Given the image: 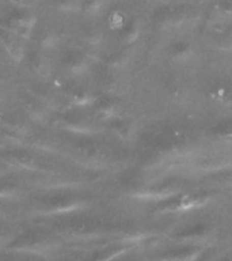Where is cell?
<instances>
[{
  "mask_svg": "<svg viewBox=\"0 0 232 261\" xmlns=\"http://www.w3.org/2000/svg\"><path fill=\"white\" fill-rule=\"evenodd\" d=\"M202 254V248L198 245H183L179 248L164 250L159 254V260L162 261H195Z\"/></svg>",
  "mask_w": 232,
  "mask_h": 261,
  "instance_id": "obj_1",
  "label": "cell"
},
{
  "mask_svg": "<svg viewBox=\"0 0 232 261\" xmlns=\"http://www.w3.org/2000/svg\"><path fill=\"white\" fill-rule=\"evenodd\" d=\"M207 201V195H187L175 196L170 201H166L160 208L162 211H178V210H187L202 205Z\"/></svg>",
  "mask_w": 232,
  "mask_h": 261,
  "instance_id": "obj_2",
  "label": "cell"
},
{
  "mask_svg": "<svg viewBox=\"0 0 232 261\" xmlns=\"http://www.w3.org/2000/svg\"><path fill=\"white\" fill-rule=\"evenodd\" d=\"M211 231V226L205 223L195 224L190 227H185L174 234V240L178 242H197V241L205 240Z\"/></svg>",
  "mask_w": 232,
  "mask_h": 261,
  "instance_id": "obj_3",
  "label": "cell"
},
{
  "mask_svg": "<svg viewBox=\"0 0 232 261\" xmlns=\"http://www.w3.org/2000/svg\"><path fill=\"white\" fill-rule=\"evenodd\" d=\"M212 135L221 139H232V118H225L212 128Z\"/></svg>",
  "mask_w": 232,
  "mask_h": 261,
  "instance_id": "obj_4",
  "label": "cell"
},
{
  "mask_svg": "<svg viewBox=\"0 0 232 261\" xmlns=\"http://www.w3.org/2000/svg\"><path fill=\"white\" fill-rule=\"evenodd\" d=\"M189 45L187 42H183V41H178V42H174L172 46H171V53L174 56H182V55H186L189 52Z\"/></svg>",
  "mask_w": 232,
  "mask_h": 261,
  "instance_id": "obj_5",
  "label": "cell"
},
{
  "mask_svg": "<svg viewBox=\"0 0 232 261\" xmlns=\"http://www.w3.org/2000/svg\"><path fill=\"white\" fill-rule=\"evenodd\" d=\"M219 261H229V260H228V258H221V260H219Z\"/></svg>",
  "mask_w": 232,
  "mask_h": 261,
  "instance_id": "obj_6",
  "label": "cell"
}]
</instances>
